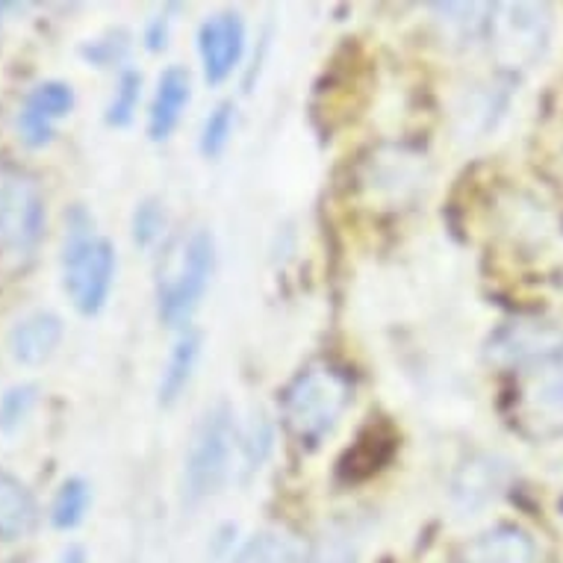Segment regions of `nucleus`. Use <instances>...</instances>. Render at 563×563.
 Instances as JSON below:
<instances>
[{
    "label": "nucleus",
    "mask_w": 563,
    "mask_h": 563,
    "mask_svg": "<svg viewBox=\"0 0 563 563\" xmlns=\"http://www.w3.org/2000/svg\"><path fill=\"white\" fill-rule=\"evenodd\" d=\"M63 284L80 316H98L115 287L119 254L95 228V216L84 203L68 207L63 231Z\"/></svg>",
    "instance_id": "nucleus-1"
},
{
    "label": "nucleus",
    "mask_w": 563,
    "mask_h": 563,
    "mask_svg": "<svg viewBox=\"0 0 563 563\" xmlns=\"http://www.w3.org/2000/svg\"><path fill=\"white\" fill-rule=\"evenodd\" d=\"M216 236L207 228H192L177 236L163 254L157 272V313L168 328H189L216 275Z\"/></svg>",
    "instance_id": "nucleus-2"
},
{
    "label": "nucleus",
    "mask_w": 563,
    "mask_h": 563,
    "mask_svg": "<svg viewBox=\"0 0 563 563\" xmlns=\"http://www.w3.org/2000/svg\"><path fill=\"white\" fill-rule=\"evenodd\" d=\"M240 470V422L228 401L198 416L184 454V501L189 508L213 499Z\"/></svg>",
    "instance_id": "nucleus-3"
},
{
    "label": "nucleus",
    "mask_w": 563,
    "mask_h": 563,
    "mask_svg": "<svg viewBox=\"0 0 563 563\" xmlns=\"http://www.w3.org/2000/svg\"><path fill=\"white\" fill-rule=\"evenodd\" d=\"M351 405L349 378L333 366H307L284 389V422L307 445H319Z\"/></svg>",
    "instance_id": "nucleus-4"
},
{
    "label": "nucleus",
    "mask_w": 563,
    "mask_h": 563,
    "mask_svg": "<svg viewBox=\"0 0 563 563\" xmlns=\"http://www.w3.org/2000/svg\"><path fill=\"white\" fill-rule=\"evenodd\" d=\"M552 12L543 3H493L487 42L505 75L537 68L552 47Z\"/></svg>",
    "instance_id": "nucleus-5"
},
{
    "label": "nucleus",
    "mask_w": 563,
    "mask_h": 563,
    "mask_svg": "<svg viewBox=\"0 0 563 563\" xmlns=\"http://www.w3.org/2000/svg\"><path fill=\"white\" fill-rule=\"evenodd\" d=\"M45 195L33 177L10 172L0 177V251L30 257L45 236Z\"/></svg>",
    "instance_id": "nucleus-6"
},
{
    "label": "nucleus",
    "mask_w": 563,
    "mask_h": 563,
    "mask_svg": "<svg viewBox=\"0 0 563 563\" xmlns=\"http://www.w3.org/2000/svg\"><path fill=\"white\" fill-rule=\"evenodd\" d=\"M508 484L510 463L501 454H472L449 481V505L461 519H475L505 496Z\"/></svg>",
    "instance_id": "nucleus-7"
},
{
    "label": "nucleus",
    "mask_w": 563,
    "mask_h": 563,
    "mask_svg": "<svg viewBox=\"0 0 563 563\" xmlns=\"http://www.w3.org/2000/svg\"><path fill=\"white\" fill-rule=\"evenodd\" d=\"M514 89H517V77L505 75V71L499 77L472 84L454 110L457 136L472 139V142L493 136L501 128V121L508 119Z\"/></svg>",
    "instance_id": "nucleus-8"
},
{
    "label": "nucleus",
    "mask_w": 563,
    "mask_h": 563,
    "mask_svg": "<svg viewBox=\"0 0 563 563\" xmlns=\"http://www.w3.org/2000/svg\"><path fill=\"white\" fill-rule=\"evenodd\" d=\"M245 42H249V30L240 12L224 10L203 21L198 30V56L207 84L219 86L231 80L245 56Z\"/></svg>",
    "instance_id": "nucleus-9"
},
{
    "label": "nucleus",
    "mask_w": 563,
    "mask_h": 563,
    "mask_svg": "<svg viewBox=\"0 0 563 563\" xmlns=\"http://www.w3.org/2000/svg\"><path fill=\"white\" fill-rule=\"evenodd\" d=\"M426 157L398 145L378 148L363 166V186L380 201H407L426 186Z\"/></svg>",
    "instance_id": "nucleus-10"
},
{
    "label": "nucleus",
    "mask_w": 563,
    "mask_h": 563,
    "mask_svg": "<svg viewBox=\"0 0 563 563\" xmlns=\"http://www.w3.org/2000/svg\"><path fill=\"white\" fill-rule=\"evenodd\" d=\"M75 110V89L63 80H42L27 92L21 103L15 130L27 148H45L54 139L56 124Z\"/></svg>",
    "instance_id": "nucleus-11"
},
{
    "label": "nucleus",
    "mask_w": 563,
    "mask_h": 563,
    "mask_svg": "<svg viewBox=\"0 0 563 563\" xmlns=\"http://www.w3.org/2000/svg\"><path fill=\"white\" fill-rule=\"evenodd\" d=\"M563 354V331L549 324H508L489 342V357L505 366H540Z\"/></svg>",
    "instance_id": "nucleus-12"
},
{
    "label": "nucleus",
    "mask_w": 563,
    "mask_h": 563,
    "mask_svg": "<svg viewBox=\"0 0 563 563\" xmlns=\"http://www.w3.org/2000/svg\"><path fill=\"white\" fill-rule=\"evenodd\" d=\"M519 410L537 431H563V354L528 375Z\"/></svg>",
    "instance_id": "nucleus-13"
},
{
    "label": "nucleus",
    "mask_w": 563,
    "mask_h": 563,
    "mask_svg": "<svg viewBox=\"0 0 563 563\" xmlns=\"http://www.w3.org/2000/svg\"><path fill=\"white\" fill-rule=\"evenodd\" d=\"M65 336L63 319L51 310H33V313L21 316L19 322L12 324L7 333V351L19 366H45L59 349Z\"/></svg>",
    "instance_id": "nucleus-14"
},
{
    "label": "nucleus",
    "mask_w": 563,
    "mask_h": 563,
    "mask_svg": "<svg viewBox=\"0 0 563 563\" xmlns=\"http://www.w3.org/2000/svg\"><path fill=\"white\" fill-rule=\"evenodd\" d=\"M189 101H192V75L184 65H168L159 75L157 92L151 98L148 136L154 142L172 139V133L180 128V119H184Z\"/></svg>",
    "instance_id": "nucleus-15"
},
{
    "label": "nucleus",
    "mask_w": 563,
    "mask_h": 563,
    "mask_svg": "<svg viewBox=\"0 0 563 563\" xmlns=\"http://www.w3.org/2000/svg\"><path fill=\"white\" fill-rule=\"evenodd\" d=\"M201 331L184 328V331L177 333V340L172 342V349H168L166 363H163V372H159V405L175 407L177 401H180V396L189 389V384H192L195 378V369H198V361H201Z\"/></svg>",
    "instance_id": "nucleus-16"
},
{
    "label": "nucleus",
    "mask_w": 563,
    "mask_h": 563,
    "mask_svg": "<svg viewBox=\"0 0 563 563\" xmlns=\"http://www.w3.org/2000/svg\"><path fill=\"white\" fill-rule=\"evenodd\" d=\"M431 21L452 47H475L487 42L493 3H431Z\"/></svg>",
    "instance_id": "nucleus-17"
},
{
    "label": "nucleus",
    "mask_w": 563,
    "mask_h": 563,
    "mask_svg": "<svg viewBox=\"0 0 563 563\" xmlns=\"http://www.w3.org/2000/svg\"><path fill=\"white\" fill-rule=\"evenodd\" d=\"M363 543H366V526L361 519L333 517L322 522L313 534L305 563H357Z\"/></svg>",
    "instance_id": "nucleus-18"
},
{
    "label": "nucleus",
    "mask_w": 563,
    "mask_h": 563,
    "mask_svg": "<svg viewBox=\"0 0 563 563\" xmlns=\"http://www.w3.org/2000/svg\"><path fill=\"white\" fill-rule=\"evenodd\" d=\"M38 526V501L33 489L12 472L0 470V543H19Z\"/></svg>",
    "instance_id": "nucleus-19"
},
{
    "label": "nucleus",
    "mask_w": 563,
    "mask_h": 563,
    "mask_svg": "<svg viewBox=\"0 0 563 563\" xmlns=\"http://www.w3.org/2000/svg\"><path fill=\"white\" fill-rule=\"evenodd\" d=\"M466 563H534V543L522 528L499 526L478 534L463 552Z\"/></svg>",
    "instance_id": "nucleus-20"
},
{
    "label": "nucleus",
    "mask_w": 563,
    "mask_h": 563,
    "mask_svg": "<svg viewBox=\"0 0 563 563\" xmlns=\"http://www.w3.org/2000/svg\"><path fill=\"white\" fill-rule=\"evenodd\" d=\"M231 563H305V552L284 528H263L240 545Z\"/></svg>",
    "instance_id": "nucleus-21"
},
{
    "label": "nucleus",
    "mask_w": 563,
    "mask_h": 563,
    "mask_svg": "<svg viewBox=\"0 0 563 563\" xmlns=\"http://www.w3.org/2000/svg\"><path fill=\"white\" fill-rule=\"evenodd\" d=\"M89 508H92V487H89V481L80 478V475H71V478H65L56 487L47 517H51V526L56 531H75V528L84 526Z\"/></svg>",
    "instance_id": "nucleus-22"
},
{
    "label": "nucleus",
    "mask_w": 563,
    "mask_h": 563,
    "mask_svg": "<svg viewBox=\"0 0 563 563\" xmlns=\"http://www.w3.org/2000/svg\"><path fill=\"white\" fill-rule=\"evenodd\" d=\"M275 449V426L263 410H254L245 426H240V470L245 478L257 475Z\"/></svg>",
    "instance_id": "nucleus-23"
},
{
    "label": "nucleus",
    "mask_w": 563,
    "mask_h": 563,
    "mask_svg": "<svg viewBox=\"0 0 563 563\" xmlns=\"http://www.w3.org/2000/svg\"><path fill=\"white\" fill-rule=\"evenodd\" d=\"M233 130H236V103L222 101L216 103L210 115L203 119L201 136H198V148L207 159L222 157L228 145H231Z\"/></svg>",
    "instance_id": "nucleus-24"
},
{
    "label": "nucleus",
    "mask_w": 563,
    "mask_h": 563,
    "mask_svg": "<svg viewBox=\"0 0 563 563\" xmlns=\"http://www.w3.org/2000/svg\"><path fill=\"white\" fill-rule=\"evenodd\" d=\"M139 101H142V75L136 68H124V71H119L112 98L107 103V115H103L107 124L110 128H130L136 119Z\"/></svg>",
    "instance_id": "nucleus-25"
},
{
    "label": "nucleus",
    "mask_w": 563,
    "mask_h": 563,
    "mask_svg": "<svg viewBox=\"0 0 563 563\" xmlns=\"http://www.w3.org/2000/svg\"><path fill=\"white\" fill-rule=\"evenodd\" d=\"M168 231V213L166 203L159 198H142L136 210L130 216V236L139 249H154Z\"/></svg>",
    "instance_id": "nucleus-26"
},
{
    "label": "nucleus",
    "mask_w": 563,
    "mask_h": 563,
    "mask_svg": "<svg viewBox=\"0 0 563 563\" xmlns=\"http://www.w3.org/2000/svg\"><path fill=\"white\" fill-rule=\"evenodd\" d=\"M130 33L128 30H110L98 38H89L80 45V56L86 63L95 65V68H128V56H130Z\"/></svg>",
    "instance_id": "nucleus-27"
},
{
    "label": "nucleus",
    "mask_w": 563,
    "mask_h": 563,
    "mask_svg": "<svg viewBox=\"0 0 563 563\" xmlns=\"http://www.w3.org/2000/svg\"><path fill=\"white\" fill-rule=\"evenodd\" d=\"M38 405L36 384H12L0 396V434H15Z\"/></svg>",
    "instance_id": "nucleus-28"
},
{
    "label": "nucleus",
    "mask_w": 563,
    "mask_h": 563,
    "mask_svg": "<svg viewBox=\"0 0 563 563\" xmlns=\"http://www.w3.org/2000/svg\"><path fill=\"white\" fill-rule=\"evenodd\" d=\"M172 12H175V7H168L166 12H159V15H154V19L148 21V27H145V47H148V51H163V47L168 45L172 24H175Z\"/></svg>",
    "instance_id": "nucleus-29"
},
{
    "label": "nucleus",
    "mask_w": 563,
    "mask_h": 563,
    "mask_svg": "<svg viewBox=\"0 0 563 563\" xmlns=\"http://www.w3.org/2000/svg\"><path fill=\"white\" fill-rule=\"evenodd\" d=\"M59 563H89V558H86L84 545H68L63 558H59Z\"/></svg>",
    "instance_id": "nucleus-30"
},
{
    "label": "nucleus",
    "mask_w": 563,
    "mask_h": 563,
    "mask_svg": "<svg viewBox=\"0 0 563 563\" xmlns=\"http://www.w3.org/2000/svg\"><path fill=\"white\" fill-rule=\"evenodd\" d=\"M7 563H24V561H7Z\"/></svg>",
    "instance_id": "nucleus-31"
}]
</instances>
